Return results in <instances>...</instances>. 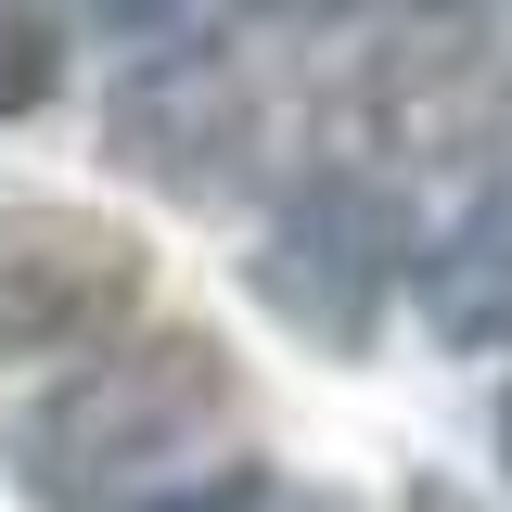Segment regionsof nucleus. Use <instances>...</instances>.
Masks as SVG:
<instances>
[{
	"mask_svg": "<svg viewBox=\"0 0 512 512\" xmlns=\"http://www.w3.org/2000/svg\"><path fill=\"white\" fill-rule=\"evenodd\" d=\"M205 423H218V346L154 333V346H116V359H90L77 384H52V397L26 410L13 461H26V487L52 512H103L128 474L180 461Z\"/></svg>",
	"mask_w": 512,
	"mask_h": 512,
	"instance_id": "obj_1",
	"label": "nucleus"
},
{
	"mask_svg": "<svg viewBox=\"0 0 512 512\" xmlns=\"http://www.w3.org/2000/svg\"><path fill=\"white\" fill-rule=\"evenodd\" d=\"M397 256H410V205L384 180H308L282 205L269 256H256V295L295 333H320V346H359L372 308L397 295Z\"/></svg>",
	"mask_w": 512,
	"mask_h": 512,
	"instance_id": "obj_2",
	"label": "nucleus"
},
{
	"mask_svg": "<svg viewBox=\"0 0 512 512\" xmlns=\"http://www.w3.org/2000/svg\"><path fill=\"white\" fill-rule=\"evenodd\" d=\"M128 295H141V244L116 218L77 205L0 218V359H77L103 346V320H128Z\"/></svg>",
	"mask_w": 512,
	"mask_h": 512,
	"instance_id": "obj_3",
	"label": "nucleus"
},
{
	"mask_svg": "<svg viewBox=\"0 0 512 512\" xmlns=\"http://www.w3.org/2000/svg\"><path fill=\"white\" fill-rule=\"evenodd\" d=\"M423 320L448 346H512V180H487L423 256Z\"/></svg>",
	"mask_w": 512,
	"mask_h": 512,
	"instance_id": "obj_4",
	"label": "nucleus"
},
{
	"mask_svg": "<svg viewBox=\"0 0 512 512\" xmlns=\"http://www.w3.org/2000/svg\"><path fill=\"white\" fill-rule=\"evenodd\" d=\"M64 77V26L52 0H0V116H39Z\"/></svg>",
	"mask_w": 512,
	"mask_h": 512,
	"instance_id": "obj_5",
	"label": "nucleus"
},
{
	"mask_svg": "<svg viewBox=\"0 0 512 512\" xmlns=\"http://www.w3.org/2000/svg\"><path fill=\"white\" fill-rule=\"evenodd\" d=\"M154 512H308V500L269 487V474H218V487H180V500H154Z\"/></svg>",
	"mask_w": 512,
	"mask_h": 512,
	"instance_id": "obj_6",
	"label": "nucleus"
},
{
	"mask_svg": "<svg viewBox=\"0 0 512 512\" xmlns=\"http://www.w3.org/2000/svg\"><path fill=\"white\" fill-rule=\"evenodd\" d=\"M269 13H359V0H269Z\"/></svg>",
	"mask_w": 512,
	"mask_h": 512,
	"instance_id": "obj_7",
	"label": "nucleus"
},
{
	"mask_svg": "<svg viewBox=\"0 0 512 512\" xmlns=\"http://www.w3.org/2000/svg\"><path fill=\"white\" fill-rule=\"evenodd\" d=\"M500 461H512V397H500Z\"/></svg>",
	"mask_w": 512,
	"mask_h": 512,
	"instance_id": "obj_8",
	"label": "nucleus"
}]
</instances>
